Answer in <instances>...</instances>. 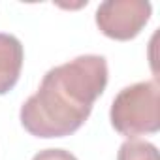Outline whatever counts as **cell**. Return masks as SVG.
<instances>
[{"mask_svg": "<svg viewBox=\"0 0 160 160\" xmlns=\"http://www.w3.org/2000/svg\"><path fill=\"white\" fill-rule=\"evenodd\" d=\"M152 6L147 0H106L96 10L100 32L111 40H134L149 23Z\"/></svg>", "mask_w": 160, "mask_h": 160, "instance_id": "cell-3", "label": "cell"}, {"mask_svg": "<svg viewBox=\"0 0 160 160\" xmlns=\"http://www.w3.org/2000/svg\"><path fill=\"white\" fill-rule=\"evenodd\" d=\"M32 160H77V156L64 149H43L38 151Z\"/></svg>", "mask_w": 160, "mask_h": 160, "instance_id": "cell-6", "label": "cell"}, {"mask_svg": "<svg viewBox=\"0 0 160 160\" xmlns=\"http://www.w3.org/2000/svg\"><path fill=\"white\" fill-rule=\"evenodd\" d=\"M25 60L23 43L13 34L0 32V96L10 92L21 75Z\"/></svg>", "mask_w": 160, "mask_h": 160, "instance_id": "cell-4", "label": "cell"}, {"mask_svg": "<svg viewBox=\"0 0 160 160\" xmlns=\"http://www.w3.org/2000/svg\"><path fill=\"white\" fill-rule=\"evenodd\" d=\"M117 160H160L158 149L145 139H126L117 152Z\"/></svg>", "mask_w": 160, "mask_h": 160, "instance_id": "cell-5", "label": "cell"}, {"mask_svg": "<svg viewBox=\"0 0 160 160\" xmlns=\"http://www.w3.org/2000/svg\"><path fill=\"white\" fill-rule=\"evenodd\" d=\"M108 77V60L102 55H79L51 68L38 91L21 106L23 128L43 139L77 132L104 94Z\"/></svg>", "mask_w": 160, "mask_h": 160, "instance_id": "cell-1", "label": "cell"}, {"mask_svg": "<svg viewBox=\"0 0 160 160\" xmlns=\"http://www.w3.org/2000/svg\"><path fill=\"white\" fill-rule=\"evenodd\" d=\"M111 126L128 139L160 130V87L156 79L119 91L109 109Z\"/></svg>", "mask_w": 160, "mask_h": 160, "instance_id": "cell-2", "label": "cell"}]
</instances>
